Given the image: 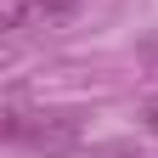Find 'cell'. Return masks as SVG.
<instances>
[{"label": "cell", "mask_w": 158, "mask_h": 158, "mask_svg": "<svg viewBox=\"0 0 158 158\" xmlns=\"http://www.w3.org/2000/svg\"><path fill=\"white\" fill-rule=\"evenodd\" d=\"M141 124H147V135H158V96H152V102L141 107Z\"/></svg>", "instance_id": "cell-3"}, {"label": "cell", "mask_w": 158, "mask_h": 158, "mask_svg": "<svg viewBox=\"0 0 158 158\" xmlns=\"http://www.w3.org/2000/svg\"><path fill=\"white\" fill-rule=\"evenodd\" d=\"M79 130H85V113H73V107H23V102L6 107V135L17 147H34V152L68 158Z\"/></svg>", "instance_id": "cell-1"}, {"label": "cell", "mask_w": 158, "mask_h": 158, "mask_svg": "<svg viewBox=\"0 0 158 158\" xmlns=\"http://www.w3.org/2000/svg\"><path fill=\"white\" fill-rule=\"evenodd\" d=\"M85 6V0H6V34L11 40H23V34H51V28H62L68 17Z\"/></svg>", "instance_id": "cell-2"}]
</instances>
